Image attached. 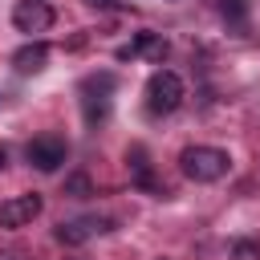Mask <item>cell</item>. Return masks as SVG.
Returning a JSON list of instances; mask_svg holds the SVG:
<instances>
[{
	"label": "cell",
	"instance_id": "2",
	"mask_svg": "<svg viewBox=\"0 0 260 260\" xmlns=\"http://www.w3.org/2000/svg\"><path fill=\"white\" fill-rule=\"evenodd\" d=\"M179 106H183V77L175 69H154L146 81V110L158 118V114H175Z\"/></svg>",
	"mask_w": 260,
	"mask_h": 260
},
{
	"label": "cell",
	"instance_id": "15",
	"mask_svg": "<svg viewBox=\"0 0 260 260\" xmlns=\"http://www.w3.org/2000/svg\"><path fill=\"white\" fill-rule=\"evenodd\" d=\"M0 260H12V256H0Z\"/></svg>",
	"mask_w": 260,
	"mask_h": 260
},
{
	"label": "cell",
	"instance_id": "8",
	"mask_svg": "<svg viewBox=\"0 0 260 260\" xmlns=\"http://www.w3.org/2000/svg\"><path fill=\"white\" fill-rule=\"evenodd\" d=\"M126 162H130V183L134 187H142V191H150V195H162V187L154 183V171H150V154H146V146H130L126 150Z\"/></svg>",
	"mask_w": 260,
	"mask_h": 260
},
{
	"label": "cell",
	"instance_id": "7",
	"mask_svg": "<svg viewBox=\"0 0 260 260\" xmlns=\"http://www.w3.org/2000/svg\"><path fill=\"white\" fill-rule=\"evenodd\" d=\"M98 232H110V219H98V215H81V219H69V223H61V228H57V240H61L65 248H77V244L93 240Z\"/></svg>",
	"mask_w": 260,
	"mask_h": 260
},
{
	"label": "cell",
	"instance_id": "13",
	"mask_svg": "<svg viewBox=\"0 0 260 260\" xmlns=\"http://www.w3.org/2000/svg\"><path fill=\"white\" fill-rule=\"evenodd\" d=\"M89 8H118V0H85Z\"/></svg>",
	"mask_w": 260,
	"mask_h": 260
},
{
	"label": "cell",
	"instance_id": "11",
	"mask_svg": "<svg viewBox=\"0 0 260 260\" xmlns=\"http://www.w3.org/2000/svg\"><path fill=\"white\" fill-rule=\"evenodd\" d=\"M65 195H73V199H89V195H93L89 175H81V171H77V175H69V179H65Z\"/></svg>",
	"mask_w": 260,
	"mask_h": 260
},
{
	"label": "cell",
	"instance_id": "10",
	"mask_svg": "<svg viewBox=\"0 0 260 260\" xmlns=\"http://www.w3.org/2000/svg\"><path fill=\"white\" fill-rule=\"evenodd\" d=\"M45 61H49V45L45 41H28V45H20L12 53V65L20 73H37V69H45Z\"/></svg>",
	"mask_w": 260,
	"mask_h": 260
},
{
	"label": "cell",
	"instance_id": "5",
	"mask_svg": "<svg viewBox=\"0 0 260 260\" xmlns=\"http://www.w3.org/2000/svg\"><path fill=\"white\" fill-rule=\"evenodd\" d=\"M41 207H45V199L32 191V195H16V199H4L0 203V228H24V223H32L37 215H41Z\"/></svg>",
	"mask_w": 260,
	"mask_h": 260
},
{
	"label": "cell",
	"instance_id": "9",
	"mask_svg": "<svg viewBox=\"0 0 260 260\" xmlns=\"http://www.w3.org/2000/svg\"><path fill=\"white\" fill-rule=\"evenodd\" d=\"M167 37H158V32H138L130 45H122L118 49V61H126V57H150V61H162L167 57Z\"/></svg>",
	"mask_w": 260,
	"mask_h": 260
},
{
	"label": "cell",
	"instance_id": "6",
	"mask_svg": "<svg viewBox=\"0 0 260 260\" xmlns=\"http://www.w3.org/2000/svg\"><path fill=\"white\" fill-rule=\"evenodd\" d=\"M12 24H16V32H45L53 24V8L45 0H20L12 8Z\"/></svg>",
	"mask_w": 260,
	"mask_h": 260
},
{
	"label": "cell",
	"instance_id": "3",
	"mask_svg": "<svg viewBox=\"0 0 260 260\" xmlns=\"http://www.w3.org/2000/svg\"><path fill=\"white\" fill-rule=\"evenodd\" d=\"M110 93H114V73H89L81 81V110L89 126H98L110 114Z\"/></svg>",
	"mask_w": 260,
	"mask_h": 260
},
{
	"label": "cell",
	"instance_id": "14",
	"mask_svg": "<svg viewBox=\"0 0 260 260\" xmlns=\"http://www.w3.org/2000/svg\"><path fill=\"white\" fill-rule=\"evenodd\" d=\"M0 167H4V146H0Z\"/></svg>",
	"mask_w": 260,
	"mask_h": 260
},
{
	"label": "cell",
	"instance_id": "12",
	"mask_svg": "<svg viewBox=\"0 0 260 260\" xmlns=\"http://www.w3.org/2000/svg\"><path fill=\"white\" fill-rule=\"evenodd\" d=\"M232 260H260V240H236L232 244Z\"/></svg>",
	"mask_w": 260,
	"mask_h": 260
},
{
	"label": "cell",
	"instance_id": "4",
	"mask_svg": "<svg viewBox=\"0 0 260 260\" xmlns=\"http://www.w3.org/2000/svg\"><path fill=\"white\" fill-rule=\"evenodd\" d=\"M24 154H28V162H32L41 175H53V171L65 162L69 146H65V138H61V134H37V138L24 146Z\"/></svg>",
	"mask_w": 260,
	"mask_h": 260
},
{
	"label": "cell",
	"instance_id": "1",
	"mask_svg": "<svg viewBox=\"0 0 260 260\" xmlns=\"http://www.w3.org/2000/svg\"><path fill=\"white\" fill-rule=\"evenodd\" d=\"M179 171L187 179H195V183H215V179H223L232 171V158L219 146H187L179 154Z\"/></svg>",
	"mask_w": 260,
	"mask_h": 260
}]
</instances>
